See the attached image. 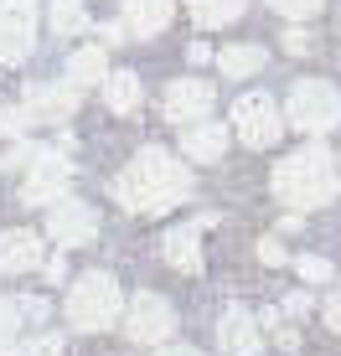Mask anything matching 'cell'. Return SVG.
Returning <instances> with one entry per match:
<instances>
[{
	"label": "cell",
	"instance_id": "10",
	"mask_svg": "<svg viewBox=\"0 0 341 356\" xmlns=\"http://www.w3.org/2000/svg\"><path fill=\"white\" fill-rule=\"evenodd\" d=\"M212 104H217V93H212V83H202V78H176L166 88V119L170 124H202V119L212 114Z\"/></svg>",
	"mask_w": 341,
	"mask_h": 356
},
{
	"label": "cell",
	"instance_id": "11",
	"mask_svg": "<svg viewBox=\"0 0 341 356\" xmlns=\"http://www.w3.org/2000/svg\"><path fill=\"white\" fill-rule=\"evenodd\" d=\"M78 93L72 83H31L26 88V114L36 124H63V119L78 114Z\"/></svg>",
	"mask_w": 341,
	"mask_h": 356
},
{
	"label": "cell",
	"instance_id": "34",
	"mask_svg": "<svg viewBox=\"0 0 341 356\" xmlns=\"http://www.w3.org/2000/svg\"><path fill=\"white\" fill-rule=\"evenodd\" d=\"M21 305H26V321H47V300L31 294V300H21Z\"/></svg>",
	"mask_w": 341,
	"mask_h": 356
},
{
	"label": "cell",
	"instance_id": "15",
	"mask_svg": "<svg viewBox=\"0 0 341 356\" xmlns=\"http://www.w3.org/2000/svg\"><path fill=\"white\" fill-rule=\"evenodd\" d=\"M181 150L191 155V161H202V165H212V161H223V150H228V124H187L181 129Z\"/></svg>",
	"mask_w": 341,
	"mask_h": 356
},
{
	"label": "cell",
	"instance_id": "31",
	"mask_svg": "<svg viewBox=\"0 0 341 356\" xmlns=\"http://www.w3.org/2000/svg\"><path fill=\"white\" fill-rule=\"evenodd\" d=\"M279 315H310V294H306V289H300V294H290Z\"/></svg>",
	"mask_w": 341,
	"mask_h": 356
},
{
	"label": "cell",
	"instance_id": "19",
	"mask_svg": "<svg viewBox=\"0 0 341 356\" xmlns=\"http://www.w3.org/2000/svg\"><path fill=\"white\" fill-rule=\"evenodd\" d=\"M243 6H248V0H187L191 21H197V26H207V31L233 26V21L243 16Z\"/></svg>",
	"mask_w": 341,
	"mask_h": 356
},
{
	"label": "cell",
	"instance_id": "26",
	"mask_svg": "<svg viewBox=\"0 0 341 356\" xmlns=\"http://www.w3.org/2000/svg\"><path fill=\"white\" fill-rule=\"evenodd\" d=\"M295 268H300V279H306V284H326V279H331V264H326V259H315V253L295 259Z\"/></svg>",
	"mask_w": 341,
	"mask_h": 356
},
{
	"label": "cell",
	"instance_id": "1",
	"mask_svg": "<svg viewBox=\"0 0 341 356\" xmlns=\"http://www.w3.org/2000/svg\"><path fill=\"white\" fill-rule=\"evenodd\" d=\"M191 196V170L176 161L161 145H145V150L114 176V202L135 217H161L170 207H181Z\"/></svg>",
	"mask_w": 341,
	"mask_h": 356
},
{
	"label": "cell",
	"instance_id": "35",
	"mask_svg": "<svg viewBox=\"0 0 341 356\" xmlns=\"http://www.w3.org/2000/svg\"><path fill=\"white\" fill-rule=\"evenodd\" d=\"M155 356H202L197 346H155Z\"/></svg>",
	"mask_w": 341,
	"mask_h": 356
},
{
	"label": "cell",
	"instance_id": "16",
	"mask_svg": "<svg viewBox=\"0 0 341 356\" xmlns=\"http://www.w3.org/2000/svg\"><path fill=\"white\" fill-rule=\"evenodd\" d=\"M170 10H176V0H125V26L129 36H155L166 31Z\"/></svg>",
	"mask_w": 341,
	"mask_h": 356
},
{
	"label": "cell",
	"instance_id": "24",
	"mask_svg": "<svg viewBox=\"0 0 341 356\" xmlns=\"http://www.w3.org/2000/svg\"><path fill=\"white\" fill-rule=\"evenodd\" d=\"M36 119L26 114V104H0V140H26V129Z\"/></svg>",
	"mask_w": 341,
	"mask_h": 356
},
{
	"label": "cell",
	"instance_id": "8",
	"mask_svg": "<svg viewBox=\"0 0 341 356\" xmlns=\"http://www.w3.org/2000/svg\"><path fill=\"white\" fill-rule=\"evenodd\" d=\"M68 181H72V165L47 145V155L26 170V181H21V202L26 207H57L68 196Z\"/></svg>",
	"mask_w": 341,
	"mask_h": 356
},
{
	"label": "cell",
	"instance_id": "33",
	"mask_svg": "<svg viewBox=\"0 0 341 356\" xmlns=\"http://www.w3.org/2000/svg\"><path fill=\"white\" fill-rule=\"evenodd\" d=\"M326 325H331V330H341V289L331 294V300H326Z\"/></svg>",
	"mask_w": 341,
	"mask_h": 356
},
{
	"label": "cell",
	"instance_id": "32",
	"mask_svg": "<svg viewBox=\"0 0 341 356\" xmlns=\"http://www.w3.org/2000/svg\"><path fill=\"white\" fill-rule=\"evenodd\" d=\"M129 26L125 21H109V26H99V47H109V42H119V36H125Z\"/></svg>",
	"mask_w": 341,
	"mask_h": 356
},
{
	"label": "cell",
	"instance_id": "23",
	"mask_svg": "<svg viewBox=\"0 0 341 356\" xmlns=\"http://www.w3.org/2000/svg\"><path fill=\"white\" fill-rule=\"evenodd\" d=\"M42 155H47V145L16 140V145H10V150H6V155H0V170H21V176H26V170H31L36 161H42Z\"/></svg>",
	"mask_w": 341,
	"mask_h": 356
},
{
	"label": "cell",
	"instance_id": "20",
	"mask_svg": "<svg viewBox=\"0 0 341 356\" xmlns=\"http://www.w3.org/2000/svg\"><path fill=\"white\" fill-rule=\"evenodd\" d=\"M140 98H145V88H140L135 72H109V83H104V104L114 108V114H135Z\"/></svg>",
	"mask_w": 341,
	"mask_h": 356
},
{
	"label": "cell",
	"instance_id": "18",
	"mask_svg": "<svg viewBox=\"0 0 341 356\" xmlns=\"http://www.w3.org/2000/svg\"><path fill=\"white\" fill-rule=\"evenodd\" d=\"M217 67H223V78H253V72H264V47L233 42L217 52Z\"/></svg>",
	"mask_w": 341,
	"mask_h": 356
},
{
	"label": "cell",
	"instance_id": "25",
	"mask_svg": "<svg viewBox=\"0 0 341 356\" xmlns=\"http://www.w3.org/2000/svg\"><path fill=\"white\" fill-rule=\"evenodd\" d=\"M6 356H63V336L42 330V336H31V341H16Z\"/></svg>",
	"mask_w": 341,
	"mask_h": 356
},
{
	"label": "cell",
	"instance_id": "28",
	"mask_svg": "<svg viewBox=\"0 0 341 356\" xmlns=\"http://www.w3.org/2000/svg\"><path fill=\"white\" fill-rule=\"evenodd\" d=\"M42 274H47V284H63V279H68V259H63V253H57V259H47Z\"/></svg>",
	"mask_w": 341,
	"mask_h": 356
},
{
	"label": "cell",
	"instance_id": "3",
	"mask_svg": "<svg viewBox=\"0 0 341 356\" xmlns=\"http://www.w3.org/2000/svg\"><path fill=\"white\" fill-rule=\"evenodd\" d=\"M63 310H68V325H72V330H88V336H99V330H109L119 315L129 310V305H125V289H119L114 274H104V268H88V274L72 279Z\"/></svg>",
	"mask_w": 341,
	"mask_h": 356
},
{
	"label": "cell",
	"instance_id": "14",
	"mask_svg": "<svg viewBox=\"0 0 341 356\" xmlns=\"http://www.w3.org/2000/svg\"><path fill=\"white\" fill-rule=\"evenodd\" d=\"M161 253L176 274H202V222H181L161 238Z\"/></svg>",
	"mask_w": 341,
	"mask_h": 356
},
{
	"label": "cell",
	"instance_id": "29",
	"mask_svg": "<svg viewBox=\"0 0 341 356\" xmlns=\"http://www.w3.org/2000/svg\"><path fill=\"white\" fill-rule=\"evenodd\" d=\"M285 52L306 57V52H310V31H285Z\"/></svg>",
	"mask_w": 341,
	"mask_h": 356
},
{
	"label": "cell",
	"instance_id": "5",
	"mask_svg": "<svg viewBox=\"0 0 341 356\" xmlns=\"http://www.w3.org/2000/svg\"><path fill=\"white\" fill-rule=\"evenodd\" d=\"M233 129H238V140L248 145V150H269L279 134H285V119H279L269 93H243L233 104Z\"/></svg>",
	"mask_w": 341,
	"mask_h": 356
},
{
	"label": "cell",
	"instance_id": "2",
	"mask_svg": "<svg viewBox=\"0 0 341 356\" xmlns=\"http://www.w3.org/2000/svg\"><path fill=\"white\" fill-rule=\"evenodd\" d=\"M269 186H274V196L285 207H295V212H315V207H326L341 191V165L331 161L326 145H306V150L285 155V161L274 165Z\"/></svg>",
	"mask_w": 341,
	"mask_h": 356
},
{
	"label": "cell",
	"instance_id": "17",
	"mask_svg": "<svg viewBox=\"0 0 341 356\" xmlns=\"http://www.w3.org/2000/svg\"><path fill=\"white\" fill-rule=\"evenodd\" d=\"M68 83H72V88H88V83H109V57H104V47H99V42L78 47V52L68 57Z\"/></svg>",
	"mask_w": 341,
	"mask_h": 356
},
{
	"label": "cell",
	"instance_id": "9",
	"mask_svg": "<svg viewBox=\"0 0 341 356\" xmlns=\"http://www.w3.org/2000/svg\"><path fill=\"white\" fill-rule=\"evenodd\" d=\"M31 26H36V0H6L0 6V63H26L31 57Z\"/></svg>",
	"mask_w": 341,
	"mask_h": 356
},
{
	"label": "cell",
	"instance_id": "22",
	"mask_svg": "<svg viewBox=\"0 0 341 356\" xmlns=\"http://www.w3.org/2000/svg\"><path fill=\"white\" fill-rule=\"evenodd\" d=\"M21 330H26V305L21 300H0V356L21 341Z\"/></svg>",
	"mask_w": 341,
	"mask_h": 356
},
{
	"label": "cell",
	"instance_id": "6",
	"mask_svg": "<svg viewBox=\"0 0 341 356\" xmlns=\"http://www.w3.org/2000/svg\"><path fill=\"white\" fill-rule=\"evenodd\" d=\"M170 330H176V310H170V300H161V294H135L125 310V336L135 341V346H166Z\"/></svg>",
	"mask_w": 341,
	"mask_h": 356
},
{
	"label": "cell",
	"instance_id": "21",
	"mask_svg": "<svg viewBox=\"0 0 341 356\" xmlns=\"http://www.w3.org/2000/svg\"><path fill=\"white\" fill-rule=\"evenodd\" d=\"M47 21H52V31H57V36H78V31H88V10H83V0H52Z\"/></svg>",
	"mask_w": 341,
	"mask_h": 356
},
{
	"label": "cell",
	"instance_id": "7",
	"mask_svg": "<svg viewBox=\"0 0 341 356\" xmlns=\"http://www.w3.org/2000/svg\"><path fill=\"white\" fill-rule=\"evenodd\" d=\"M47 238L57 248H83V243L99 238V212L78 196H63L57 207H47Z\"/></svg>",
	"mask_w": 341,
	"mask_h": 356
},
{
	"label": "cell",
	"instance_id": "30",
	"mask_svg": "<svg viewBox=\"0 0 341 356\" xmlns=\"http://www.w3.org/2000/svg\"><path fill=\"white\" fill-rule=\"evenodd\" d=\"M259 259H264V264H285V248H279V238H259Z\"/></svg>",
	"mask_w": 341,
	"mask_h": 356
},
{
	"label": "cell",
	"instance_id": "4",
	"mask_svg": "<svg viewBox=\"0 0 341 356\" xmlns=\"http://www.w3.org/2000/svg\"><path fill=\"white\" fill-rule=\"evenodd\" d=\"M285 114H290V129H300V134H326V129L341 124V93H336L326 78H306V83H295V88H290Z\"/></svg>",
	"mask_w": 341,
	"mask_h": 356
},
{
	"label": "cell",
	"instance_id": "13",
	"mask_svg": "<svg viewBox=\"0 0 341 356\" xmlns=\"http://www.w3.org/2000/svg\"><path fill=\"white\" fill-rule=\"evenodd\" d=\"M42 264H47V253H42V238L31 227L0 232V274H31Z\"/></svg>",
	"mask_w": 341,
	"mask_h": 356
},
{
	"label": "cell",
	"instance_id": "27",
	"mask_svg": "<svg viewBox=\"0 0 341 356\" xmlns=\"http://www.w3.org/2000/svg\"><path fill=\"white\" fill-rule=\"evenodd\" d=\"M269 6L279 10V16H295V21H306V16H315V10H321V0H269Z\"/></svg>",
	"mask_w": 341,
	"mask_h": 356
},
{
	"label": "cell",
	"instance_id": "12",
	"mask_svg": "<svg viewBox=\"0 0 341 356\" xmlns=\"http://www.w3.org/2000/svg\"><path fill=\"white\" fill-rule=\"evenodd\" d=\"M217 346H223V356H264L259 321H253L243 305H228L223 321H217Z\"/></svg>",
	"mask_w": 341,
	"mask_h": 356
}]
</instances>
